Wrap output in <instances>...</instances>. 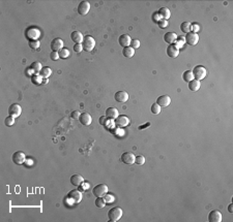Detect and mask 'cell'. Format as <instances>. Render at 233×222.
I'll use <instances>...</instances> for the list:
<instances>
[{"mask_svg":"<svg viewBox=\"0 0 233 222\" xmlns=\"http://www.w3.org/2000/svg\"><path fill=\"white\" fill-rule=\"evenodd\" d=\"M114 98L117 102H127V99H129V94H127L125 91H118V92L115 93L114 95Z\"/></svg>","mask_w":233,"mask_h":222,"instance_id":"9a60e30c","label":"cell"},{"mask_svg":"<svg viewBox=\"0 0 233 222\" xmlns=\"http://www.w3.org/2000/svg\"><path fill=\"white\" fill-rule=\"evenodd\" d=\"M176 40H177V34L175 32H167L166 34L164 35V40L169 44L174 43Z\"/></svg>","mask_w":233,"mask_h":222,"instance_id":"ffe728a7","label":"cell"},{"mask_svg":"<svg viewBox=\"0 0 233 222\" xmlns=\"http://www.w3.org/2000/svg\"><path fill=\"white\" fill-rule=\"evenodd\" d=\"M88 188H89V184H88V183H86L85 181L80 185V189L82 190V191H85V190H87Z\"/></svg>","mask_w":233,"mask_h":222,"instance_id":"bcb514c9","label":"cell"},{"mask_svg":"<svg viewBox=\"0 0 233 222\" xmlns=\"http://www.w3.org/2000/svg\"><path fill=\"white\" fill-rule=\"evenodd\" d=\"M79 121L81 122V124L85 125V126H88V125H90L91 122H92V118H91V116L88 113H82L80 115Z\"/></svg>","mask_w":233,"mask_h":222,"instance_id":"d6986e66","label":"cell"},{"mask_svg":"<svg viewBox=\"0 0 233 222\" xmlns=\"http://www.w3.org/2000/svg\"><path fill=\"white\" fill-rule=\"evenodd\" d=\"M135 163L139 164V165H142V164L145 163V157L142 156V155L136 156V157H135Z\"/></svg>","mask_w":233,"mask_h":222,"instance_id":"d590c367","label":"cell"},{"mask_svg":"<svg viewBox=\"0 0 233 222\" xmlns=\"http://www.w3.org/2000/svg\"><path fill=\"white\" fill-rule=\"evenodd\" d=\"M90 9V3L88 1H85V0H83V1H81L79 5H78V12H79L80 15L82 16H85L88 14V12H89Z\"/></svg>","mask_w":233,"mask_h":222,"instance_id":"30bf717a","label":"cell"},{"mask_svg":"<svg viewBox=\"0 0 233 222\" xmlns=\"http://www.w3.org/2000/svg\"><path fill=\"white\" fill-rule=\"evenodd\" d=\"M28 44H29L30 48L33 50H36V49L40 48V41L38 40H29Z\"/></svg>","mask_w":233,"mask_h":222,"instance_id":"8d00e7d4","label":"cell"},{"mask_svg":"<svg viewBox=\"0 0 233 222\" xmlns=\"http://www.w3.org/2000/svg\"><path fill=\"white\" fill-rule=\"evenodd\" d=\"M185 36H177V40H175V46H176L178 49H180L185 46Z\"/></svg>","mask_w":233,"mask_h":222,"instance_id":"4dcf8cb0","label":"cell"},{"mask_svg":"<svg viewBox=\"0 0 233 222\" xmlns=\"http://www.w3.org/2000/svg\"><path fill=\"white\" fill-rule=\"evenodd\" d=\"M158 25L160 28H166L168 26V21L167 20H164V19H161L158 22Z\"/></svg>","mask_w":233,"mask_h":222,"instance_id":"f35d334b","label":"cell"},{"mask_svg":"<svg viewBox=\"0 0 233 222\" xmlns=\"http://www.w3.org/2000/svg\"><path fill=\"white\" fill-rule=\"evenodd\" d=\"M122 216V209L119 207H114L108 212V218L110 221L116 222L118 221Z\"/></svg>","mask_w":233,"mask_h":222,"instance_id":"7a4b0ae2","label":"cell"},{"mask_svg":"<svg viewBox=\"0 0 233 222\" xmlns=\"http://www.w3.org/2000/svg\"><path fill=\"white\" fill-rule=\"evenodd\" d=\"M21 113H22V108H21L20 104L18 103H13L9 106V115L12 117H14V118H17V117H19Z\"/></svg>","mask_w":233,"mask_h":222,"instance_id":"ba28073f","label":"cell"},{"mask_svg":"<svg viewBox=\"0 0 233 222\" xmlns=\"http://www.w3.org/2000/svg\"><path fill=\"white\" fill-rule=\"evenodd\" d=\"M70 38L74 41L75 43H82L83 41V35L80 31H73L72 34H70Z\"/></svg>","mask_w":233,"mask_h":222,"instance_id":"44dd1931","label":"cell"},{"mask_svg":"<svg viewBox=\"0 0 233 222\" xmlns=\"http://www.w3.org/2000/svg\"><path fill=\"white\" fill-rule=\"evenodd\" d=\"M74 51L76 53H81L83 51V46L82 43H75L74 46Z\"/></svg>","mask_w":233,"mask_h":222,"instance_id":"ab89813d","label":"cell"},{"mask_svg":"<svg viewBox=\"0 0 233 222\" xmlns=\"http://www.w3.org/2000/svg\"><path fill=\"white\" fill-rule=\"evenodd\" d=\"M135 157L134 153L131 152H124L121 155V161L125 164H133L135 162Z\"/></svg>","mask_w":233,"mask_h":222,"instance_id":"7c38bea8","label":"cell"},{"mask_svg":"<svg viewBox=\"0 0 233 222\" xmlns=\"http://www.w3.org/2000/svg\"><path fill=\"white\" fill-rule=\"evenodd\" d=\"M185 43L188 44H190V46H196L199 41V35L197 33L192 32V31L187 33V35L185 36Z\"/></svg>","mask_w":233,"mask_h":222,"instance_id":"9c48e42d","label":"cell"},{"mask_svg":"<svg viewBox=\"0 0 233 222\" xmlns=\"http://www.w3.org/2000/svg\"><path fill=\"white\" fill-rule=\"evenodd\" d=\"M118 109H115V108H109L106 109V117L109 119H113L115 120L118 117Z\"/></svg>","mask_w":233,"mask_h":222,"instance_id":"7402d4cb","label":"cell"},{"mask_svg":"<svg viewBox=\"0 0 233 222\" xmlns=\"http://www.w3.org/2000/svg\"><path fill=\"white\" fill-rule=\"evenodd\" d=\"M208 221L209 222H221L222 221V214L218 210H213L208 214Z\"/></svg>","mask_w":233,"mask_h":222,"instance_id":"5bb4252c","label":"cell"},{"mask_svg":"<svg viewBox=\"0 0 233 222\" xmlns=\"http://www.w3.org/2000/svg\"><path fill=\"white\" fill-rule=\"evenodd\" d=\"M152 18H153V21H154V22H156V23H158L159 21L161 20V19H160V15H159L158 12H156V14H154V15L152 16Z\"/></svg>","mask_w":233,"mask_h":222,"instance_id":"7dc6e473","label":"cell"},{"mask_svg":"<svg viewBox=\"0 0 233 222\" xmlns=\"http://www.w3.org/2000/svg\"><path fill=\"white\" fill-rule=\"evenodd\" d=\"M99 122V124H102L103 126H107V122H109V118H107V117H101Z\"/></svg>","mask_w":233,"mask_h":222,"instance_id":"ee69618b","label":"cell"},{"mask_svg":"<svg viewBox=\"0 0 233 222\" xmlns=\"http://www.w3.org/2000/svg\"><path fill=\"white\" fill-rule=\"evenodd\" d=\"M51 49L53 52H59L61 49H63V40L61 38H54L51 41Z\"/></svg>","mask_w":233,"mask_h":222,"instance_id":"8fae6325","label":"cell"},{"mask_svg":"<svg viewBox=\"0 0 233 222\" xmlns=\"http://www.w3.org/2000/svg\"><path fill=\"white\" fill-rule=\"evenodd\" d=\"M95 206L99 209H103L105 206H106V200H105L104 197H96L95 199Z\"/></svg>","mask_w":233,"mask_h":222,"instance_id":"1f68e13d","label":"cell"},{"mask_svg":"<svg viewBox=\"0 0 233 222\" xmlns=\"http://www.w3.org/2000/svg\"><path fill=\"white\" fill-rule=\"evenodd\" d=\"M148 126H150V123H149V122H147V123L144 124V125H140V126L138 127V129H139V130H142V129H145L146 127H148Z\"/></svg>","mask_w":233,"mask_h":222,"instance_id":"c3c4849f","label":"cell"},{"mask_svg":"<svg viewBox=\"0 0 233 222\" xmlns=\"http://www.w3.org/2000/svg\"><path fill=\"white\" fill-rule=\"evenodd\" d=\"M180 30H181L182 32H185V33L191 32V23L188 22V21L181 23V25H180Z\"/></svg>","mask_w":233,"mask_h":222,"instance_id":"f546056e","label":"cell"},{"mask_svg":"<svg viewBox=\"0 0 233 222\" xmlns=\"http://www.w3.org/2000/svg\"><path fill=\"white\" fill-rule=\"evenodd\" d=\"M50 58H51L53 61H56V60L59 59V54L58 52H51V54H50Z\"/></svg>","mask_w":233,"mask_h":222,"instance_id":"60d3db41","label":"cell"},{"mask_svg":"<svg viewBox=\"0 0 233 222\" xmlns=\"http://www.w3.org/2000/svg\"><path fill=\"white\" fill-rule=\"evenodd\" d=\"M179 54V49L175 46V43H172V44H169L167 47V55L171 58H176Z\"/></svg>","mask_w":233,"mask_h":222,"instance_id":"4fadbf2b","label":"cell"},{"mask_svg":"<svg viewBox=\"0 0 233 222\" xmlns=\"http://www.w3.org/2000/svg\"><path fill=\"white\" fill-rule=\"evenodd\" d=\"M232 207H233V205L231 203V205H229V207H228V212L229 213H232L233 211H232Z\"/></svg>","mask_w":233,"mask_h":222,"instance_id":"681fc988","label":"cell"},{"mask_svg":"<svg viewBox=\"0 0 233 222\" xmlns=\"http://www.w3.org/2000/svg\"><path fill=\"white\" fill-rule=\"evenodd\" d=\"M191 30H192V32H194V33H197L198 31L200 30V27H199L198 24L193 23V24H191Z\"/></svg>","mask_w":233,"mask_h":222,"instance_id":"b9f144b4","label":"cell"},{"mask_svg":"<svg viewBox=\"0 0 233 222\" xmlns=\"http://www.w3.org/2000/svg\"><path fill=\"white\" fill-rule=\"evenodd\" d=\"M156 103H158L160 106L166 108V106H168L169 104L171 103V98H170L168 95H161L156 99Z\"/></svg>","mask_w":233,"mask_h":222,"instance_id":"e0dca14e","label":"cell"},{"mask_svg":"<svg viewBox=\"0 0 233 222\" xmlns=\"http://www.w3.org/2000/svg\"><path fill=\"white\" fill-rule=\"evenodd\" d=\"M193 75H194V79L197 80V81H201L203 80L204 78L206 77L207 75V71H206V68L201 65H197L196 67H194L193 69Z\"/></svg>","mask_w":233,"mask_h":222,"instance_id":"3957f363","label":"cell"},{"mask_svg":"<svg viewBox=\"0 0 233 222\" xmlns=\"http://www.w3.org/2000/svg\"><path fill=\"white\" fill-rule=\"evenodd\" d=\"M51 74H52V69L50 68V67H43L41 68V72H40V75L41 77V79H47V78H49L50 75H51Z\"/></svg>","mask_w":233,"mask_h":222,"instance_id":"4316f807","label":"cell"},{"mask_svg":"<svg viewBox=\"0 0 233 222\" xmlns=\"http://www.w3.org/2000/svg\"><path fill=\"white\" fill-rule=\"evenodd\" d=\"M83 182H84V178L81 175H74V176L70 177V183L74 186H80Z\"/></svg>","mask_w":233,"mask_h":222,"instance_id":"603a6c76","label":"cell"},{"mask_svg":"<svg viewBox=\"0 0 233 222\" xmlns=\"http://www.w3.org/2000/svg\"><path fill=\"white\" fill-rule=\"evenodd\" d=\"M129 123L130 119L127 116H124V115H120V116H118L115 119V124L119 127H125L127 125H129Z\"/></svg>","mask_w":233,"mask_h":222,"instance_id":"2e32d148","label":"cell"},{"mask_svg":"<svg viewBox=\"0 0 233 222\" xmlns=\"http://www.w3.org/2000/svg\"><path fill=\"white\" fill-rule=\"evenodd\" d=\"M182 79H184V81H185V82H188V83H190L191 81L194 80V75H193L192 70H185V71L184 72V75H182Z\"/></svg>","mask_w":233,"mask_h":222,"instance_id":"83f0119b","label":"cell"},{"mask_svg":"<svg viewBox=\"0 0 233 222\" xmlns=\"http://www.w3.org/2000/svg\"><path fill=\"white\" fill-rule=\"evenodd\" d=\"M14 123H15V118H14V117H12V116L6 117V118H5V120H4V124L6 125L7 127L12 126V125H14Z\"/></svg>","mask_w":233,"mask_h":222,"instance_id":"e575fe53","label":"cell"},{"mask_svg":"<svg viewBox=\"0 0 233 222\" xmlns=\"http://www.w3.org/2000/svg\"><path fill=\"white\" fill-rule=\"evenodd\" d=\"M82 46H83V49H84L86 52H91L94 49V47H95V40H94V38L90 35L84 36L82 41Z\"/></svg>","mask_w":233,"mask_h":222,"instance_id":"277c9868","label":"cell"},{"mask_svg":"<svg viewBox=\"0 0 233 222\" xmlns=\"http://www.w3.org/2000/svg\"><path fill=\"white\" fill-rule=\"evenodd\" d=\"M80 112L79 111H74V112H72V114H70V117H72L73 119H75V120H79V118H80Z\"/></svg>","mask_w":233,"mask_h":222,"instance_id":"7bdbcfd3","label":"cell"},{"mask_svg":"<svg viewBox=\"0 0 233 222\" xmlns=\"http://www.w3.org/2000/svg\"><path fill=\"white\" fill-rule=\"evenodd\" d=\"M105 200H106V203H113V200H114V197L112 196L111 194H106Z\"/></svg>","mask_w":233,"mask_h":222,"instance_id":"f6af8a7d","label":"cell"},{"mask_svg":"<svg viewBox=\"0 0 233 222\" xmlns=\"http://www.w3.org/2000/svg\"><path fill=\"white\" fill-rule=\"evenodd\" d=\"M30 68L33 70V71L35 72V74H40L41 68H43V66H41V62H33L32 64H31Z\"/></svg>","mask_w":233,"mask_h":222,"instance_id":"f1b7e54d","label":"cell"},{"mask_svg":"<svg viewBox=\"0 0 233 222\" xmlns=\"http://www.w3.org/2000/svg\"><path fill=\"white\" fill-rule=\"evenodd\" d=\"M58 54H59V57L60 58H62V59H65V58H67V57L70 56V51L67 49H65V48H63V49H61L60 51L58 52Z\"/></svg>","mask_w":233,"mask_h":222,"instance_id":"d6a6232c","label":"cell"},{"mask_svg":"<svg viewBox=\"0 0 233 222\" xmlns=\"http://www.w3.org/2000/svg\"><path fill=\"white\" fill-rule=\"evenodd\" d=\"M12 159L15 164L20 165V164H23L26 161V155L24 152H22V151H17V152H15L13 154Z\"/></svg>","mask_w":233,"mask_h":222,"instance_id":"52a82bcc","label":"cell"},{"mask_svg":"<svg viewBox=\"0 0 233 222\" xmlns=\"http://www.w3.org/2000/svg\"><path fill=\"white\" fill-rule=\"evenodd\" d=\"M201 87V84H200V81H197V80H192L190 83H188V89L192 91H198L199 89Z\"/></svg>","mask_w":233,"mask_h":222,"instance_id":"d4e9b609","label":"cell"},{"mask_svg":"<svg viewBox=\"0 0 233 222\" xmlns=\"http://www.w3.org/2000/svg\"><path fill=\"white\" fill-rule=\"evenodd\" d=\"M158 12H159L160 17H162L164 20H167V21H168V19L170 18V16H171L170 9H167V7H162V9H160V10Z\"/></svg>","mask_w":233,"mask_h":222,"instance_id":"cb8c5ba5","label":"cell"},{"mask_svg":"<svg viewBox=\"0 0 233 222\" xmlns=\"http://www.w3.org/2000/svg\"><path fill=\"white\" fill-rule=\"evenodd\" d=\"M131 41H132V38L129 34H122L120 37L118 38V43L121 47H130L131 46Z\"/></svg>","mask_w":233,"mask_h":222,"instance_id":"ac0fdd59","label":"cell"},{"mask_svg":"<svg viewBox=\"0 0 233 222\" xmlns=\"http://www.w3.org/2000/svg\"><path fill=\"white\" fill-rule=\"evenodd\" d=\"M92 192L96 197H104L108 193V186L105 184H99L93 187Z\"/></svg>","mask_w":233,"mask_h":222,"instance_id":"5b68a950","label":"cell"},{"mask_svg":"<svg viewBox=\"0 0 233 222\" xmlns=\"http://www.w3.org/2000/svg\"><path fill=\"white\" fill-rule=\"evenodd\" d=\"M122 54H124V57H127V58H131V57L134 56L135 54V50L132 48V47H125L124 48V51H122Z\"/></svg>","mask_w":233,"mask_h":222,"instance_id":"484cf974","label":"cell"},{"mask_svg":"<svg viewBox=\"0 0 233 222\" xmlns=\"http://www.w3.org/2000/svg\"><path fill=\"white\" fill-rule=\"evenodd\" d=\"M150 111H151V113H152V114L158 115V114L161 113V106H160L159 104L156 102V103H153L152 106H151Z\"/></svg>","mask_w":233,"mask_h":222,"instance_id":"836d02e7","label":"cell"},{"mask_svg":"<svg viewBox=\"0 0 233 222\" xmlns=\"http://www.w3.org/2000/svg\"><path fill=\"white\" fill-rule=\"evenodd\" d=\"M67 199L72 203H79L82 200V193L79 190H72L67 194Z\"/></svg>","mask_w":233,"mask_h":222,"instance_id":"8992f818","label":"cell"},{"mask_svg":"<svg viewBox=\"0 0 233 222\" xmlns=\"http://www.w3.org/2000/svg\"><path fill=\"white\" fill-rule=\"evenodd\" d=\"M25 36L29 40H38V37L41 36V31L38 28L31 26L25 30Z\"/></svg>","mask_w":233,"mask_h":222,"instance_id":"6da1fadb","label":"cell"},{"mask_svg":"<svg viewBox=\"0 0 233 222\" xmlns=\"http://www.w3.org/2000/svg\"><path fill=\"white\" fill-rule=\"evenodd\" d=\"M133 49H138L140 47V40H132V41H131V46Z\"/></svg>","mask_w":233,"mask_h":222,"instance_id":"74e56055","label":"cell"}]
</instances>
